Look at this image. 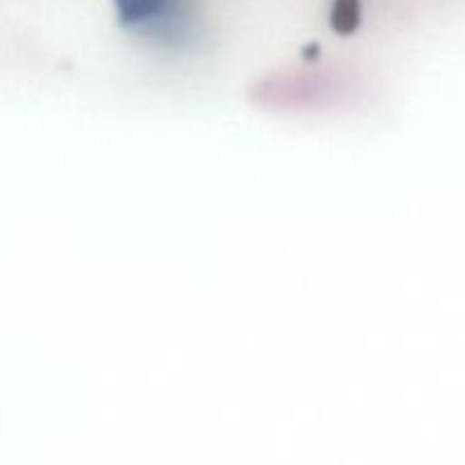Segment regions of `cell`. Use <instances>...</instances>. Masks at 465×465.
<instances>
[{
    "mask_svg": "<svg viewBox=\"0 0 465 465\" xmlns=\"http://www.w3.org/2000/svg\"><path fill=\"white\" fill-rule=\"evenodd\" d=\"M118 21L163 41H182L189 23L186 0H114Z\"/></svg>",
    "mask_w": 465,
    "mask_h": 465,
    "instance_id": "obj_1",
    "label": "cell"
},
{
    "mask_svg": "<svg viewBox=\"0 0 465 465\" xmlns=\"http://www.w3.org/2000/svg\"><path fill=\"white\" fill-rule=\"evenodd\" d=\"M361 21V3L359 0H336L331 9V25L341 35H348Z\"/></svg>",
    "mask_w": 465,
    "mask_h": 465,
    "instance_id": "obj_2",
    "label": "cell"
}]
</instances>
